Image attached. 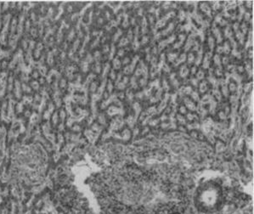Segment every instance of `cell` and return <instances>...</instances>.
Segmentation results:
<instances>
[{
	"mask_svg": "<svg viewBox=\"0 0 254 214\" xmlns=\"http://www.w3.org/2000/svg\"><path fill=\"white\" fill-rule=\"evenodd\" d=\"M222 202V190L217 184L206 183L200 186L196 193V204L201 212L209 213L218 211Z\"/></svg>",
	"mask_w": 254,
	"mask_h": 214,
	"instance_id": "cell-1",
	"label": "cell"
}]
</instances>
